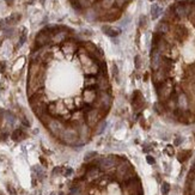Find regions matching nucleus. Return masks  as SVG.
Wrapping results in <instances>:
<instances>
[{
    "label": "nucleus",
    "mask_w": 195,
    "mask_h": 195,
    "mask_svg": "<svg viewBox=\"0 0 195 195\" xmlns=\"http://www.w3.org/2000/svg\"><path fill=\"white\" fill-rule=\"evenodd\" d=\"M174 12H175V15H176L177 17L182 18V17H186V16L188 15V7H187V6H186L184 4L178 3V4L175 5V7H174Z\"/></svg>",
    "instance_id": "7ed1b4c3"
},
{
    "label": "nucleus",
    "mask_w": 195,
    "mask_h": 195,
    "mask_svg": "<svg viewBox=\"0 0 195 195\" xmlns=\"http://www.w3.org/2000/svg\"><path fill=\"white\" fill-rule=\"evenodd\" d=\"M9 190H10V193H11L12 195H16V193H15V190H13V189H12V188H11L10 186H9Z\"/></svg>",
    "instance_id": "aec40b11"
},
{
    "label": "nucleus",
    "mask_w": 195,
    "mask_h": 195,
    "mask_svg": "<svg viewBox=\"0 0 195 195\" xmlns=\"http://www.w3.org/2000/svg\"><path fill=\"white\" fill-rule=\"evenodd\" d=\"M127 1H129V0H127Z\"/></svg>",
    "instance_id": "a878e982"
},
{
    "label": "nucleus",
    "mask_w": 195,
    "mask_h": 195,
    "mask_svg": "<svg viewBox=\"0 0 195 195\" xmlns=\"http://www.w3.org/2000/svg\"><path fill=\"white\" fill-rule=\"evenodd\" d=\"M4 116L6 117V121H7V122H9L10 125H13V123H15L16 117H15V115H13L12 113H10V111H6Z\"/></svg>",
    "instance_id": "1a4fd4ad"
},
{
    "label": "nucleus",
    "mask_w": 195,
    "mask_h": 195,
    "mask_svg": "<svg viewBox=\"0 0 195 195\" xmlns=\"http://www.w3.org/2000/svg\"><path fill=\"white\" fill-rule=\"evenodd\" d=\"M5 1H6V4H7V5H11L13 3V0H5Z\"/></svg>",
    "instance_id": "412c9836"
},
{
    "label": "nucleus",
    "mask_w": 195,
    "mask_h": 195,
    "mask_svg": "<svg viewBox=\"0 0 195 195\" xmlns=\"http://www.w3.org/2000/svg\"><path fill=\"white\" fill-rule=\"evenodd\" d=\"M145 25H146V17L143 16L140 18V26H145Z\"/></svg>",
    "instance_id": "2eb2a0df"
},
{
    "label": "nucleus",
    "mask_w": 195,
    "mask_h": 195,
    "mask_svg": "<svg viewBox=\"0 0 195 195\" xmlns=\"http://www.w3.org/2000/svg\"><path fill=\"white\" fill-rule=\"evenodd\" d=\"M40 1H41V3H44V1H46V0H40Z\"/></svg>",
    "instance_id": "4be33fe9"
},
{
    "label": "nucleus",
    "mask_w": 195,
    "mask_h": 195,
    "mask_svg": "<svg viewBox=\"0 0 195 195\" xmlns=\"http://www.w3.org/2000/svg\"><path fill=\"white\" fill-rule=\"evenodd\" d=\"M169 30H170V26H169V24H168L166 22H160L157 25V29H156L158 35H164V34H168V32H169Z\"/></svg>",
    "instance_id": "39448f33"
},
{
    "label": "nucleus",
    "mask_w": 195,
    "mask_h": 195,
    "mask_svg": "<svg viewBox=\"0 0 195 195\" xmlns=\"http://www.w3.org/2000/svg\"><path fill=\"white\" fill-rule=\"evenodd\" d=\"M60 195H64V194H62V193H61V194H60Z\"/></svg>",
    "instance_id": "5701e85b"
},
{
    "label": "nucleus",
    "mask_w": 195,
    "mask_h": 195,
    "mask_svg": "<svg viewBox=\"0 0 195 195\" xmlns=\"http://www.w3.org/2000/svg\"><path fill=\"white\" fill-rule=\"evenodd\" d=\"M19 19H21V16H19V15H12L9 18L5 19V23L7 25H12V24H16Z\"/></svg>",
    "instance_id": "6e6552de"
},
{
    "label": "nucleus",
    "mask_w": 195,
    "mask_h": 195,
    "mask_svg": "<svg viewBox=\"0 0 195 195\" xmlns=\"http://www.w3.org/2000/svg\"><path fill=\"white\" fill-rule=\"evenodd\" d=\"M50 195H55V194H50Z\"/></svg>",
    "instance_id": "b1692460"
},
{
    "label": "nucleus",
    "mask_w": 195,
    "mask_h": 195,
    "mask_svg": "<svg viewBox=\"0 0 195 195\" xmlns=\"http://www.w3.org/2000/svg\"><path fill=\"white\" fill-rule=\"evenodd\" d=\"M146 160H147V163H149V164H154V162H156V160H154V158L153 157H151V156H147L146 157Z\"/></svg>",
    "instance_id": "ddd939ff"
},
{
    "label": "nucleus",
    "mask_w": 195,
    "mask_h": 195,
    "mask_svg": "<svg viewBox=\"0 0 195 195\" xmlns=\"http://www.w3.org/2000/svg\"><path fill=\"white\" fill-rule=\"evenodd\" d=\"M11 137H12V139L15 141H21V140H23L26 137V134L22 129H16V131H13Z\"/></svg>",
    "instance_id": "423d86ee"
},
{
    "label": "nucleus",
    "mask_w": 195,
    "mask_h": 195,
    "mask_svg": "<svg viewBox=\"0 0 195 195\" xmlns=\"http://www.w3.org/2000/svg\"><path fill=\"white\" fill-rule=\"evenodd\" d=\"M160 13H162V9L159 7L158 5H152V7H151V16H152V18L153 19H156V18H158L159 16H160Z\"/></svg>",
    "instance_id": "0eeeda50"
},
{
    "label": "nucleus",
    "mask_w": 195,
    "mask_h": 195,
    "mask_svg": "<svg viewBox=\"0 0 195 195\" xmlns=\"http://www.w3.org/2000/svg\"><path fill=\"white\" fill-rule=\"evenodd\" d=\"M181 143H182V139L181 138H177L176 140H175V145H180Z\"/></svg>",
    "instance_id": "a211bd4d"
},
{
    "label": "nucleus",
    "mask_w": 195,
    "mask_h": 195,
    "mask_svg": "<svg viewBox=\"0 0 195 195\" xmlns=\"http://www.w3.org/2000/svg\"><path fill=\"white\" fill-rule=\"evenodd\" d=\"M134 60H135V68H140V56L137 55Z\"/></svg>",
    "instance_id": "4468645a"
},
{
    "label": "nucleus",
    "mask_w": 195,
    "mask_h": 195,
    "mask_svg": "<svg viewBox=\"0 0 195 195\" xmlns=\"http://www.w3.org/2000/svg\"><path fill=\"white\" fill-rule=\"evenodd\" d=\"M66 177H70L71 175L73 174V169L72 168H66V169H64V172H62Z\"/></svg>",
    "instance_id": "9b49d317"
},
{
    "label": "nucleus",
    "mask_w": 195,
    "mask_h": 195,
    "mask_svg": "<svg viewBox=\"0 0 195 195\" xmlns=\"http://www.w3.org/2000/svg\"><path fill=\"white\" fill-rule=\"evenodd\" d=\"M133 107H134V109H141L144 107V104H145V99H144V97H143V95L140 93V91H134V93H133Z\"/></svg>",
    "instance_id": "f03ea898"
},
{
    "label": "nucleus",
    "mask_w": 195,
    "mask_h": 195,
    "mask_svg": "<svg viewBox=\"0 0 195 195\" xmlns=\"http://www.w3.org/2000/svg\"><path fill=\"white\" fill-rule=\"evenodd\" d=\"M25 40H26V31H24V32H23V35L21 36V38H19V43H18V46L21 47V46L25 42Z\"/></svg>",
    "instance_id": "f8f14e48"
},
{
    "label": "nucleus",
    "mask_w": 195,
    "mask_h": 195,
    "mask_svg": "<svg viewBox=\"0 0 195 195\" xmlns=\"http://www.w3.org/2000/svg\"><path fill=\"white\" fill-rule=\"evenodd\" d=\"M162 65V53L158 52L156 48H152L151 53V66L153 71H157Z\"/></svg>",
    "instance_id": "f257e3e1"
},
{
    "label": "nucleus",
    "mask_w": 195,
    "mask_h": 195,
    "mask_svg": "<svg viewBox=\"0 0 195 195\" xmlns=\"http://www.w3.org/2000/svg\"><path fill=\"white\" fill-rule=\"evenodd\" d=\"M113 72H114V77H117V67H116V65H113Z\"/></svg>",
    "instance_id": "f3484780"
},
{
    "label": "nucleus",
    "mask_w": 195,
    "mask_h": 195,
    "mask_svg": "<svg viewBox=\"0 0 195 195\" xmlns=\"http://www.w3.org/2000/svg\"><path fill=\"white\" fill-rule=\"evenodd\" d=\"M4 115H5V113H4V110H3V109H0V121H1V120H3Z\"/></svg>",
    "instance_id": "6ab92c4d"
},
{
    "label": "nucleus",
    "mask_w": 195,
    "mask_h": 195,
    "mask_svg": "<svg viewBox=\"0 0 195 195\" xmlns=\"http://www.w3.org/2000/svg\"><path fill=\"white\" fill-rule=\"evenodd\" d=\"M102 31L109 37H116V36L120 35V32H121L120 29H116V28L110 26V25H103L102 26Z\"/></svg>",
    "instance_id": "20e7f679"
},
{
    "label": "nucleus",
    "mask_w": 195,
    "mask_h": 195,
    "mask_svg": "<svg viewBox=\"0 0 195 195\" xmlns=\"http://www.w3.org/2000/svg\"><path fill=\"white\" fill-rule=\"evenodd\" d=\"M166 150H168V154H170V156H172V154H174V150H172V147H171V146H168V147H166Z\"/></svg>",
    "instance_id": "dca6fc26"
},
{
    "label": "nucleus",
    "mask_w": 195,
    "mask_h": 195,
    "mask_svg": "<svg viewBox=\"0 0 195 195\" xmlns=\"http://www.w3.org/2000/svg\"><path fill=\"white\" fill-rule=\"evenodd\" d=\"M169 192H170V184L168 182H164L162 184V194L163 195H168V194H169Z\"/></svg>",
    "instance_id": "9d476101"
},
{
    "label": "nucleus",
    "mask_w": 195,
    "mask_h": 195,
    "mask_svg": "<svg viewBox=\"0 0 195 195\" xmlns=\"http://www.w3.org/2000/svg\"><path fill=\"white\" fill-rule=\"evenodd\" d=\"M150 1H153V0H150Z\"/></svg>",
    "instance_id": "393cba45"
}]
</instances>
